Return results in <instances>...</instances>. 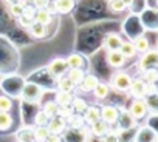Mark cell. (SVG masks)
<instances>
[{
    "instance_id": "6da1fadb",
    "label": "cell",
    "mask_w": 158,
    "mask_h": 142,
    "mask_svg": "<svg viewBox=\"0 0 158 142\" xmlns=\"http://www.w3.org/2000/svg\"><path fill=\"white\" fill-rule=\"evenodd\" d=\"M44 96V90L39 84H34V82H27L22 88V93H20V99L27 104H33V105H37L40 102Z\"/></svg>"
},
{
    "instance_id": "7a4b0ae2",
    "label": "cell",
    "mask_w": 158,
    "mask_h": 142,
    "mask_svg": "<svg viewBox=\"0 0 158 142\" xmlns=\"http://www.w3.org/2000/svg\"><path fill=\"white\" fill-rule=\"evenodd\" d=\"M90 133L85 130V127H70V130H65L62 133V142H89Z\"/></svg>"
},
{
    "instance_id": "3957f363",
    "label": "cell",
    "mask_w": 158,
    "mask_h": 142,
    "mask_svg": "<svg viewBox=\"0 0 158 142\" xmlns=\"http://www.w3.org/2000/svg\"><path fill=\"white\" fill-rule=\"evenodd\" d=\"M130 82H132V77L129 73H126V71H116L110 79V87L119 93H126L130 87Z\"/></svg>"
},
{
    "instance_id": "277c9868",
    "label": "cell",
    "mask_w": 158,
    "mask_h": 142,
    "mask_svg": "<svg viewBox=\"0 0 158 142\" xmlns=\"http://www.w3.org/2000/svg\"><path fill=\"white\" fill-rule=\"evenodd\" d=\"M67 71H68V65H67V60L64 57H56L48 63V74L54 79L65 76Z\"/></svg>"
},
{
    "instance_id": "5b68a950",
    "label": "cell",
    "mask_w": 158,
    "mask_h": 142,
    "mask_svg": "<svg viewBox=\"0 0 158 142\" xmlns=\"http://www.w3.org/2000/svg\"><path fill=\"white\" fill-rule=\"evenodd\" d=\"M147 111H149V104L146 102L144 97H143V99H133L132 104H130V107H129V114H130L135 120L146 117Z\"/></svg>"
},
{
    "instance_id": "8992f818",
    "label": "cell",
    "mask_w": 158,
    "mask_h": 142,
    "mask_svg": "<svg viewBox=\"0 0 158 142\" xmlns=\"http://www.w3.org/2000/svg\"><path fill=\"white\" fill-rule=\"evenodd\" d=\"M152 66H158V49H147L146 53H143L139 62H138V68L147 69Z\"/></svg>"
},
{
    "instance_id": "52a82bcc",
    "label": "cell",
    "mask_w": 158,
    "mask_h": 142,
    "mask_svg": "<svg viewBox=\"0 0 158 142\" xmlns=\"http://www.w3.org/2000/svg\"><path fill=\"white\" fill-rule=\"evenodd\" d=\"M67 127H68L67 120L62 116H59V114L50 117V120L47 124V128H48L50 134H59V136H62V133L67 130Z\"/></svg>"
},
{
    "instance_id": "ba28073f",
    "label": "cell",
    "mask_w": 158,
    "mask_h": 142,
    "mask_svg": "<svg viewBox=\"0 0 158 142\" xmlns=\"http://www.w3.org/2000/svg\"><path fill=\"white\" fill-rule=\"evenodd\" d=\"M101 119L112 127L119 120V110L113 105H104L101 107Z\"/></svg>"
},
{
    "instance_id": "9c48e42d",
    "label": "cell",
    "mask_w": 158,
    "mask_h": 142,
    "mask_svg": "<svg viewBox=\"0 0 158 142\" xmlns=\"http://www.w3.org/2000/svg\"><path fill=\"white\" fill-rule=\"evenodd\" d=\"M126 57L119 53V49H113V51H106V62L110 68H123L126 65Z\"/></svg>"
},
{
    "instance_id": "30bf717a",
    "label": "cell",
    "mask_w": 158,
    "mask_h": 142,
    "mask_svg": "<svg viewBox=\"0 0 158 142\" xmlns=\"http://www.w3.org/2000/svg\"><path fill=\"white\" fill-rule=\"evenodd\" d=\"M146 82L143 81V77H136V79H132L130 82V87H129V93L133 99H143L146 97Z\"/></svg>"
},
{
    "instance_id": "8fae6325",
    "label": "cell",
    "mask_w": 158,
    "mask_h": 142,
    "mask_svg": "<svg viewBox=\"0 0 158 142\" xmlns=\"http://www.w3.org/2000/svg\"><path fill=\"white\" fill-rule=\"evenodd\" d=\"M121 43H123V37H121L119 34H116V33H109V34H106V37H104V40H102V46H104L106 51L119 49Z\"/></svg>"
},
{
    "instance_id": "7c38bea8",
    "label": "cell",
    "mask_w": 158,
    "mask_h": 142,
    "mask_svg": "<svg viewBox=\"0 0 158 142\" xmlns=\"http://www.w3.org/2000/svg\"><path fill=\"white\" fill-rule=\"evenodd\" d=\"M51 2L54 5L56 14H70L76 5V0H51Z\"/></svg>"
},
{
    "instance_id": "4fadbf2b",
    "label": "cell",
    "mask_w": 158,
    "mask_h": 142,
    "mask_svg": "<svg viewBox=\"0 0 158 142\" xmlns=\"http://www.w3.org/2000/svg\"><path fill=\"white\" fill-rule=\"evenodd\" d=\"M98 82H99V79L95 74H85L84 79H82V82L77 85V88H79V91H81V93H92L93 88L98 85Z\"/></svg>"
},
{
    "instance_id": "5bb4252c",
    "label": "cell",
    "mask_w": 158,
    "mask_h": 142,
    "mask_svg": "<svg viewBox=\"0 0 158 142\" xmlns=\"http://www.w3.org/2000/svg\"><path fill=\"white\" fill-rule=\"evenodd\" d=\"M82 117H84V122L87 125L93 124L95 120L101 119V107H96V105H87L85 111L82 113Z\"/></svg>"
},
{
    "instance_id": "9a60e30c",
    "label": "cell",
    "mask_w": 158,
    "mask_h": 142,
    "mask_svg": "<svg viewBox=\"0 0 158 142\" xmlns=\"http://www.w3.org/2000/svg\"><path fill=\"white\" fill-rule=\"evenodd\" d=\"M109 130H110V125L107 122H104L102 119H98L93 124H90V133L96 137H102Z\"/></svg>"
},
{
    "instance_id": "2e32d148",
    "label": "cell",
    "mask_w": 158,
    "mask_h": 142,
    "mask_svg": "<svg viewBox=\"0 0 158 142\" xmlns=\"http://www.w3.org/2000/svg\"><path fill=\"white\" fill-rule=\"evenodd\" d=\"M27 31L30 33V36H31L33 39H37V40L47 37V26H45V25H40V23H37V22H33V23L28 26Z\"/></svg>"
},
{
    "instance_id": "e0dca14e",
    "label": "cell",
    "mask_w": 158,
    "mask_h": 142,
    "mask_svg": "<svg viewBox=\"0 0 158 142\" xmlns=\"http://www.w3.org/2000/svg\"><path fill=\"white\" fill-rule=\"evenodd\" d=\"M34 22L40 23V25H51L53 22V14L47 10V8H40V10H36V14H34Z\"/></svg>"
},
{
    "instance_id": "ac0fdd59",
    "label": "cell",
    "mask_w": 158,
    "mask_h": 142,
    "mask_svg": "<svg viewBox=\"0 0 158 142\" xmlns=\"http://www.w3.org/2000/svg\"><path fill=\"white\" fill-rule=\"evenodd\" d=\"M93 96H95V99L96 101H104V99H107L109 97V93H110V87H109V84H104V82H98V85L93 88Z\"/></svg>"
},
{
    "instance_id": "d6986e66",
    "label": "cell",
    "mask_w": 158,
    "mask_h": 142,
    "mask_svg": "<svg viewBox=\"0 0 158 142\" xmlns=\"http://www.w3.org/2000/svg\"><path fill=\"white\" fill-rule=\"evenodd\" d=\"M65 60H67L68 68H84V63H85L84 56L79 54V53H71V54H68V56L65 57Z\"/></svg>"
},
{
    "instance_id": "ffe728a7",
    "label": "cell",
    "mask_w": 158,
    "mask_h": 142,
    "mask_svg": "<svg viewBox=\"0 0 158 142\" xmlns=\"http://www.w3.org/2000/svg\"><path fill=\"white\" fill-rule=\"evenodd\" d=\"M76 87L82 82V79H84V76H85V71L82 69V68H68V71H67V74H65Z\"/></svg>"
},
{
    "instance_id": "44dd1931",
    "label": "cell",
    "mask_w": 158,
    "mask_h": 142,
    "mask_svg": "<svg viewBox=\"0 0 158 142\" xmlns=\"http://www.w3.org/2000/svg\"><path fill=\"white\" fill-rule=\"evenodd\" d=\"M16 139L25 142H34V127H22L16 131Z\"/></svg>"
},
{
    "instance_id": "7402d4cb",
    "label": "cell",
    "mask_w": 158,
    "mask_h": 142,
    "mask_svg": "<svg viewBox=\"0 0 158 142\" xmlns=\"http://www.w3.org/2000/svg\"><path fill=\"white\" fill-rule=\"evenodd\" d=\"M119 53L126 57V59H133L138 53H136V48L133 45V42H129V40H123L121 46H119Z\"/></svg>"
},
{
    "instance_id": "603a6c76",
    "label": "cell",
    "mask_w": 158,
    "mask_h": 142,
    "mask_svg": "<svg viewBox=\"0 0 158 142\" xmlns=\"http://www.w3.org/2000/svg\"><path fill=\"white\" fill-rule=\"evenodd\" d=\"M73 93H68V91H59L57 90V93H56V96H54V102L59 105V107H68L70 104H71V101H73Z\"/></svg>"
},
{
    "instance_id": "cb8c5ba5",
    "label": "cell",
    "mask_w": 158,
    "mask_h": 142,
    "mask_svg": "<svg viewBox=\"0 0 158 142\" xmlns=\"http://www.w3.org/2000/svg\"><path fill=\"white\" fill-rule=\"evenodd\" d=\"M133 45H135V48H136V53H139V54H143V53H146L147 49H150V42H149V39H147L146 36H138V37L133 40Z\"/></svg>"
},
{
    "instance_id": "d4e9b609",
    "label": "cell",
    "mask_w": 158,
    "mask_h": 142,
    "mask_svg": "<svg viewBox=\"0 0 158 142\" xmlns=\"http://www.w3.org/2000/svg\"><path fill=\"white\" fill-rule=\"evenodd\" d=\"M56 81H57V90H59V91L73 93V91L76 90V85H74L67 76H62V77H59V79H56Z\"/></svg>"
},
{
    "instance_id": "484cf974",
    "label": "cell",
    "mask_w": 158,
    "mask_h": 142,
    "mask_svg": "<svg viewBox=\"0 0 158 142\" xmlns=\"http://www.w3.org/2000/svg\"><path fill=\"white\" fill-rule=\"evenodd\" d=\"M141 77L147 84H156V81H158V68L156 66H152V68L143 69V76Z\"/></svg>"
},
{
    "instance_id": "4316f807",
    "label": "cell",
    "mask_w": 158,
    "mask_h": 142,
    "mask_svg": "<svg viewBox=\"0 0 158 142\" xmlns=\"http://www.w3.org/2000/svg\"><path fill=\"white\" fill-rule=\"evenodd\" d=\"M13 125V116L10 111H0V131H8Z\"/></svg>"
},
{
    "instance_id": "83f0119b",
    "label": "cell",
    "mask_w": 158,
    "mask_h": 142,
    "mask_svg": "<svg viewBox=\"0 0 158 142\" xmlns=\"http://www.w3.org/2000/svg\"><path fill=\"white\" fill-rule=\"evenodd\" d=\"M87 105H89V104H87L85 99H82V97H73V101H71V104H70V107L73 108V111L77 113V114H82V113L85 111Z\"/></svg>"
},
{
    "instance_id": "f1b7e54d",
    "label": "cell",
    "mask_w": 158,
    "mask_h": 142,
    "mask_svg": "<svg viewBox=\"0 0 158 142\" xmlns=\"http://www.w3.org/2000/svg\"><path fill=\"white\" fill-rule=\"evenodd\" d=\"M23 6H25V3H22V2L10 3V5H8V14H10L11 17H14V19H19V17L23 14Z\"/></svg>"
},
{
    "instance_id": "f546056e",
    "label": "cell",
    "mask_w": 158,
    "mask_h": 142,
    "mask_svg": "<svg viewBox=\"0 0 158 142\" xmlns=\"http://www.w3.org/2000/svg\"><path fill=\"white\" fill-rule=\"evenodd\" d=\"M40 110H44V111L48 114V117H53V116L57 114V111H59V105H57L54 101H48V102H45V104L42 105Z\"/></svg>"
},
{
    "instance_id": "4dcf8cb0",
    "label": "cell",
    "mask_w": 158,
    "mask_h": 142,
    "mask_svg": "<svg viewBox=\"0 0 158 142\" xmlns=\"http://www.w3.org/2000/svg\"><path fill=\"white\" fill-rule=\"evenodd\" d=\"M48 136H50V131H48L47 127H36L34 125V140L45 142Z\"/></svg>"
},
{
    "instance_id": "1f68e13d",
    "label": "cell",
    "mask_w": 158,
    "mask_h": 142,
    "mask_svg": "<svg viewBox=\"0 0 158 142\" xmlns=\"http://www.w3.org/2000/svg\"><path fill=\"white\" fill-rule=\"evenodd\" d=\"M48 120H50V117H48V114L44 110H39L36 113V116H34V125L36 127H47Z\"/></svg>"
},
{
    "instance_id": "d6a6232c",
    "label": "cell",
    "mask_w": 158,
    "mask_h": 142,
    "mask_svg": "<svg viewBox=\"0 0 158 142\" xmlns=\"http://www.w3.org/2000/svg\"><path fill=\"white\" fill-rule=\"evenodd\" d=\"M119 140H121V134L119 131H115V130H109L101 137V142H119Z\"/></svg>"
},
{
    "instance_id": "836d02e7",
    "label": "cell",
    "mask_w": 158,
    "mask_h": 142,
    "mask_svg": "<svg viewBox=\"0 0 158 142\" xmlns=\"http://www.w3.org/2000/svg\"><path fill=\"white\" fill-rule=\"evenodd\" d=\"M126 5L123 0H109V10L113 11V13H123L126 11Z\"/></svg>"
},
{
    "instance_id": "e575fe53",
    "label": "cell",
    "mask_w": 158,
    "mask_h": 142,
    "mask_svg": "<svg viewBox=\"0 0 158 142\" xmlns=\"http://www.w3.org/2000/svg\"><path fill=\"white\" fill-rule=\"evenodd\" d=\"M13 110V101L11 97L0 94V111H11Z\"/></svg>"
},
{
    "instance_id": "d590c367",
    "label": "cell",
    "mask_w": 158,
    "mask_h": 142,
    "mask_svg": "<svg viewBox=\"0 0 158 142\" xmlns=\"http://www.w3.org/2000/svg\"><path fill=\"white\" fill-rule=\"evenodd\" d=\"M73 113H74V111H73V108H71L70 105H68V107H59V111H57V114L62 116L65 120H68V119L73 116Z\"/></svg>"
},
{
    "instance_id": "8d00e7d4",
    "label": "cell",
    "mask_w": 158,
    "mask_h": 142,
    "mask_svg": "<svg viewBox=\"0 0 158 142\" xmlns=\"http://www.w3.org/2000/svg\"><path fill=\"white\" fill-rule=\"evenodd\" d=\"M17 22H19V25H20L22 28L28 30V26L34 22V19H33V17H28V16H25V14H22V16L17 19Z\"/></svg>"
},
{
    "instance_id": "74e56055",
    "label": "cell",
    "mask_w": 158,
    "mask_h": 142,
    "mask_svg": "<svg viewBox=\"0 0 158 142\" xmlns=\"http://www.w3.org/2000/svg\"><path fill=\"white\" fill-rule=\"evenodd\" d=\"M31 2H33V6L36 10H40V8H47L51 0H31Z\"/></svg>"
},
{
    "instance_id": "f35d334b",
    "label": "cell",
    "mask_w": 158,
    "mask_h": 142,
    "mask_svg": "<svg viewBox=\"0 0 158 142\" xmlns=\"http://www.w3.org/2000/svg\"><path fill=\"white\" fill-rule=\"evenodd\" d=\"M45 142H62V136H59V134H50Z\"/></svg>"
},
{
    "instance_id": "ab89813d",
    "label": "cell",
    "mask_w": 158,
    "mask_h": 142,
    "mask_svg": "<svg viewBox=\"0 0 158 142\" xmlns=\"http://www.w3.org/2000/svg\"><path fill=\"white\" fill-rule=\"evenodd\" d=\"M123 2H124V5L129 8V6H132V5H133V2H135V0H123Z\"/></svg>"
},
{
    "instance_id": "60d3db41",
    "label": "cell",
    "mask_w": 158,
    "mask_h": 142,
    "mask_svg": "<svg viewBox=\"0 0 158 142\" xmlns=\"http://www.w3.org/2000/svg\"><path fill=\"white\" fill-rule=\"evenodd\" d=\"M3 2H5L6 5H10V3H17V2H22V0H3Z\"/></svg>"
},
{
    "instance_id": "b9f144b4",
    "label": "cell",
    "mask_w": 158,
    "mask_h": 142,
    "mask_svg": "<svg viewBox=\"0 0 158 142\" xmlns=\"http://www.w3.org/2000/svg\"><path fill=\"white\" fill-rule=\"evenodd\" d=\"M16 142H25V140H19V139H17V140H16Z\"/></svg>"
},
{
    "instance_id": "7bdbcfd3",
    "label": "cell",
    "mask_w": 158,
    "mask_h": 142,
    "mask_svg": "<svg viewBox=\"0 0 158 142\" xmlns=\"http://www.w3.org/2000/svg\"><path fill=\"white\" fill-rule=\"evenodd\" d=\"M155 3H156V6H158V0H155Z\"/></svg>"
},
{
    "instance_id": "ee69618b",
    "label": "cell",
    "mask_w": 158,
    "mask_h": 142,
    "mask_svg": "<svg viewBox=\"0 0 158 142\" xmlns=\"http://www.w3.org/2000/svg\"><path fill=\"white\" fill-rule=\"evenodd\" d=\"M34 142H39V140H34Z\"/></svg>"
}]
</instances>
